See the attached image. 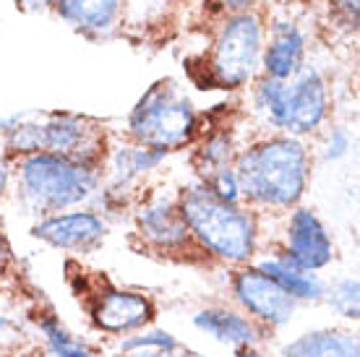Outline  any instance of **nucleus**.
<instances>
[{"label":"nucleus","mask_w":360,"mask_h":357,"mask_svg":"<svg viewBox=\"0 0 360 357\" xmlns=\"http://www.w3.org/2000/svg\"><path fill=\"white\" fill-rule=\"evenodd\" d=\"M233 172L240 196L251 198L253 204L285 209L306 193L311 162L297 138H266L245 149Z\"/></svg>","instance_id":"f257e3e1"},{"label":"nucleus","mask_w":360,"mask_h":357,"mask_svg":"<svg viewBox=\"0 0 360 357\" xmlns=\"http://www.w3.org/2000/svg\"><path fill=\"white\" fill-rule=\"evenodd\" d=\"M178 206L188 233L214 256L233 264L253 256L256 227L251 216L238 209V204H227L207 186H196L183 193Z\"/></svg>","instance_id":"f03ea898"},{"label":"nucleus","mask_w":360,"mask_h":357,"mask_svg":"<svg viewBox=\"0 0 360 357\" xmlns=\"http://www.w3.org/2000/svg\"><path fill=\"white\" fill-rule=\"evenodd\" d=\"M21 196L34 212L53 214L82 204L97 190V170L58 154H29L18 167Z\"/></svg>","instance_id":"7ed1b4c3"},{"label":"nucleus","mask_w":360,"mask_h":357,"mask_svg":"<svg viewBox=\"0 0 360 357\" xmlns=\"http://www.w3.org/2000/svg\"><path fill=\"white\" fill-rule=\"evenodd\" d=\"M256 105L282 131L311 134L326 117L329 91L321 73L303 65L288 81L264 79L256 89Z\"/></svg>","instance_id":"20e7f679"},{"label":"nucleus","mask_w":360,"mask_h":357,"mask_svg":"<svg viewBox=\"0 0 360 357\" xmlns=\"http://www.w3.org/2000/svg\"><path fill=\"white\" fill-rule=\"evenodd\" d=\"M128 128L141 146L167 154L193 138L196 112L191 99L180 94L178 86H172V81H160L139 99Z\"/></svg>","instance_id":"39448f33"},{"label":"nucleus","mask_w":360,"mask_h":357,"mask_svg":"<svg viewBox=\"0 0 360 357\" xmlns=\"http://www.w3.org/2000/svg\"><path fill=\"white\" fill-rule=\"evenodd\" d=\"M11 152L58 154L91 164L99 149L97 125L79 115H47L42 123H18L8 128L6 138Z\"/></svg>","instance_id":"423d86ee"},{"label":"nucleus","mask_w":360,"mask_h":357,"mask_svg":"<svg viewBox=\"0 0 360 357\" xmlns=\"http://www.w3.org/2000/svg\"><path fill=\"white\" fill-rule=\"evenodd\" d=\"M262 60V24L256 13H235L227 18L214 42L209 63L212 81L219 89H240L251 79Z\"/></svg>","instance_id":"0eeeda50"},{"label":"nucleus","mask_w":360,"mask_h":357,"mask_svg":"<svg viewBox=\"0 0 360 357\" xmlns=\"http://www.w3.org/2000/svg\"><path fill=\"white\" fill-rule=\"evenodd\" d=\"M235 297L240 300L245 311L256 316L259 321L269 326H282L292 318L295 313V300L282 290V287L262 274L259 268H243L235 274L233 282Z\"/></svg>","instance_id":"6e6552de"},{"label":"nucleus","mask_w":360,"mask_h":357,"mask_svg":"<svg viewBox=\"0 0 360 357\" xmlns=\"http://www.w3.org/2000/svg\"><path fill=\"white\" fill-rule=\"evenodd\" d=\"M285 259L303 271H319L334 259V245L326 227L311 209H295V214L290 216Z\"/></svg>","instance_id":"1a4fd4ad"},{"label":"nucleus","mask_w":360,"mask_h":357,"mask_svg":"<svg viewBox=\"0 0 360 357\" xmlns=\"http://www.w3.org/2000/svg\"><path fill=\"white\" fill-rule=\"evenodd\" d=\"M34 238L65 250H89L105 238V222L91 212L53 214L34 227Z\"/></svg>","instance_id":"9d476101"},{"label":"nucleus","mask_w":360,"mask_h":357,"mask_svg":"<svg viewBox=\"0 0 360 357\" xmlns=\"http://www.w3.org/2000/svg\"><path fill=\"white\" fill-rule=\"evenodd\" d=\"M152 303L144 295L128 292V290H110V292L99 297L97 308H94L97 326L105 331H112V334L139 329V326L152 321Z\"/></svg>","instance_id":"9b49d317"},{"label":"nucleus","mask_w":360,"mask_h":357,"mask_svg":"<svg viewBox=\"0 0 360 357\" xmlns=\"http://www.w3.org/2000/svg\"><path fill=\"white\" fill-rule=\"evenodd\" d=\"M306 53V37L292 21H274L269 34V45L264 53L266 79L288 81L303 68Z\"/></svg>","instance_id":"f8f14e48"},{"label":"nucleus","mask_w":360,"mask_h":357,"mask_svg":"<svg viewBox=\"0 0 360 357\" xmlns=\"http://www.w3.org/2000/svg\"><path fill=\"white\" fill-rule=\"evenodd\" d=\"M139 230L146 240L160 248H180L188 242V227L172 201H154L139 214Z\"/></svg>","instance_id":"ddd939ff"},{"label":"nucleus","mask_w":360,"mask_h":357,"mask_svg":"<svg viewBox=\"0 0 360 357\" xmlns=\"http://www.w3.org/2000/svg\"><path fill=\"white\" fill-rule=\"evenodd\" d=\"M193 323H196L198 331L209 334L212 339H217L219 344H227V347H251L253 342L259 339L256 334V326H253L245 316L235 311H227V308H207V311H198L193 316Z\"/></svg>","instance_id":"4468645a"},{"label":"nucleus","mask_w":360,"mask_h":357,"mask_svg":"<svg viewBox=\"0 0 360 357\" xmlns=\"http://www.w3.org/2000/svg\"><path fill=\"white\" fill-rule=\"evenodd\" d=\"M285 357H358V337L350 331H308L282 349Z\"/></svg>","instance_id":"2eb2a0df"},{"label":"nucleus","mask_w":360,"mask_h":357,"mask_svg":"<svg viewBox=\"0 0 360 357\" xmlns=\"http://www.w3.org/2000/svg\"><path fill=\"white\" fill-rule=\"evenodd\" d=\"M58 13L82 32H108L120 13V0H58Z\"/></svg>","instance_id":"dca6fc26"},{"label":"nucleus","mask_w":360,"mask_h":357,"mask_svg":"<svg viewBox=\"0 0 360 357\" xmlns=\"http://www.w3.org/2000/svg\"><path fill=\"white\" fill-rule=\"evenodd\" d=\"M256 268L269 279H274L292 300H319L324 295V282L311 271L292 266L285 256L282 259H264Z\"/></svg>","instance_id":"f3484780"},{"label":"nucleus","mask_w":360,"mask_h":357,"mask_svg":"<svg viewBox=\"0 0 360 357\" xmlns=\"http://www.w3.org/2000/svg\"><path fill=\"white\" fill-rule=\"evenodd\" d=\"M165 160V152L146 149V146H134V149H117L112 157V183L115 186H128L141 172L157 167Z\"/></svg>","instance_id":"a211bd4d"},{"label":"nucleus","mask_w":360,"mask_h":357,"mask_svg":"<svg viewBox=\"0 0 360 357\" xmlns=\"http://www.w3.org/2000/svg\"><path fill=\"white\" fill-rule=\"evenodd\" d=\"M39 329L45 334L47 349L53 352L55 357H94L91 349H86L79 339H73L71 331L63 329L55 318H45L39 323Z\"/></svg>","instance_id":"6ab92c4d"},{"label":"nucleus","mask_w":360,"mask_h":357,"mask_svg":"<svg viewBox=\"0 0 360 357\" xmlns=\"http://www.w3.org/2000/svg\"><path fill=\"white\" fill-rule=\"evenodd\" d=\"M329 305L340 313L342 318H358L360 303H358V279H342L329 290Z\"/></svg>","instance_id":"aec40b11"},{"label":"nucleus","mask_w":360,"mask_h":357,"mask_svg":"<svg viewBox=\"0 0 360 357\" xmlns=\"http://www.w3.org/2000/svg\"><path fill=\"white\" fill-rule=\"evenodd\" d=\"M230 138L225 134H217L212 136L207 143H204V149L198 152V160L204 162V167H209V175L217 170H222L227 167V162H230Z\"/></svg>","instance_id":"412c9836"},{"label":"nucleus","mask_w":360,"mask_h":357,"mask_svg":"<svg viewBox=\"0 0 360 357\" xmlns=\"http://www.w3.org/2000/svg\"><path fill=\"white\" fill-rule=\"evenodd\" d=\"M178 339L167 334V331H146L139 337L123 342V352H134V349H165V352H178Z\"/></svg>","instance_id":"4be33fe9"},{"label":"nucleus","mask_w":360,"mask_h":357,"mask_svg":"<svg viewBox=\"0 0 360 357\" xmlns=\"http://www.w3.org/2000/svg\"><path fill=\"white\" fill-rule=\"evenodd\" d=\"M207 188L214 193L217 198H222L227 204H238L240 201V188H238V180H235V172L230 167H222L209 175Z\"/></svg>","instance_id":"5701e85b"},{"label":"nucleus","mask_w":360,"mask_h":357,"mask_svg":"<svg viewBox=\"0 0 360 357\" xmlns=\"http://www.w3.org/2000/svg\"><path fill=\"white\" fill-rule=\"evenodd\" d=\"M350 149V136L345 128H334L332 136H329V143H326V160H340L345 157Z\"/></svg>","instance_id":"b1692460"},{"label":"nucleus","mask_w":360,"mask_h":357,"mask_svg":"<svg viewBox=\"0 0 360 357\" xmlns=\"http://www.w3.org/2000/svg\"><path fill=\"white\" fill-rule=\"evenodd\" d=\"M334 6L342 11L345 18L350 21L352 27L358 24V0H334Z\"/></svg>","instance_id":"393cba45"},{"label":"nucleus","mask_w":360,"mask_h":357,"mask_svg":"<svg viewBox=\"0 0 360 357\" xmlns=\"http://www.w3.org/2000/svg\"><path fill=\"white\" fill-rule=\"evenodd\" d=\"M21 11H45L50 6H58V0H16Z\"/></svg>","instance_id":"a878e982"},{"label":"nucleus","mask_w":360,"mask_h":357,"mask_svg":"<svg viewBox=\"0 0 360 357\" xmlns=\"http://www.w3.org/2000/svg\"><path fill=\"white\" fill-rule=\"evenodd\" d=\"M126 357H175V352H165V349H134V352H126Z\"/></svg>","instance_id":"bb28decb"},{"label":"nucleus","mask_w":360,"mask_h":357,"mask_svg":"<svg viewBox=\"0 0 360 357\" xmlns=\"http://www.w3.org/2000/svg\"><path fill=\"white\" fill-rule=\"evenodd\" d=\"M6 180H8V167H6V157H3V143H0V190L6 188Z\"/></svg>","instance_id":"cd10ccee"},{"label":"nucleus","mask_w":360,"mask_h":357,"mask_svg":"<svg viewBox=\"0 0 360 357\" xmlns=\"http://www.w3.org/2000/svg\"><path fill=\"white\" fill-rule=\"evenodd\" d=\"M6 261H11V248H8V242H6V238L0 235V266H3Z\"/></svg>","instance_id":"c85d7f7f"},{"label":"nucleus","mask_w":360,"mask_h":357,"mask_svg":"<svg viewBox=\"0 0 360 357\" xmlns=\"http://www.w3.org/2000/svg\"><path fill=\"white\" fill-rule=\"evenodd\" d=\"M238 357H264L262 352H256V349H251V347H240L238 349Z\"/></svg>","instance_id":"c756f323"},{"label":"nucleus","mask_w":360,"mask_h":357,"mask_svg":"<svg viewBox=\"0 0 360 357\" xmlns=\"http://www.w3.org/2000/svg\"><path fill=\"white\" fill-rule=\"evenodd\" d=\"M248 3H251V0H227V6H233V8H243Z\"/></svg>","instance_id":"7c9ffc66"},{"label":"nucleus","mask_w":360,"mask_h":357,"mask_svg":"<svg viewBox=\"0 0 360 357\" xmlns=\"http://www.w3.org/2000/svg\"><path fill=\"white\" fill-rule=\"evenodd\" d=\"M8 329H11V321L6 318V316H0V334H3V331H8Z\"/></svg>","instance_id":"2f4dec72"}]
</instances>
